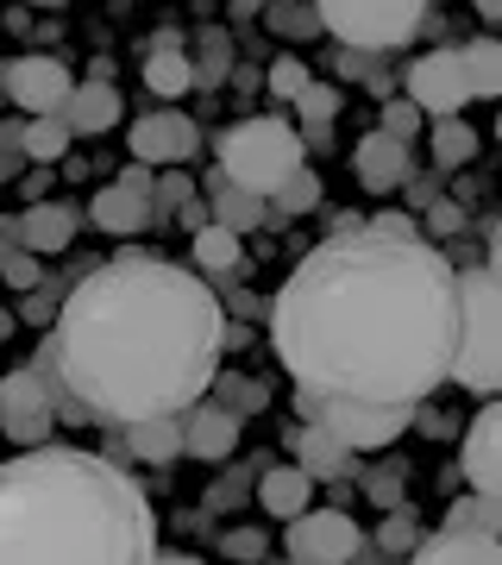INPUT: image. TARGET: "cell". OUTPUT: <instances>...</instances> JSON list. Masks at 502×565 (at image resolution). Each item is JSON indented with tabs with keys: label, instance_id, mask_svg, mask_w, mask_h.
<instances>
[{
	"label": "cell",
	"instance_id": "6da1fadb",
	"mask_svg": "<svg viewBox=\"0 0 502 565\" xmlns=\"http://www.w3.org/2000/svg\"><path fill=\"white\" fill-rule=\"evenodd\" d=\"M464 289L427 239L345 221L270 302V345L308 396L421 408L459 371Z\"/></svg>",
	"mask_w": 502,
	"mask_h": 565
},
{
	"label": "cell",
	"instance_id": "ab89813d",
	"mask_svg": "<svg viewBox=\"0 0 502 565\" xmlns=\"http://www.w3.org/2000/svg\"><path fill=\"white\" fill-rule=\"evenodd\" d=\"M51 302H57V296H32V302H25V321H51Z\"/></svg>",
	"mask_w": 502,
	"mask_h": 565
},
{
	"label": "cell",
	"instance_id": "484cf974",
	"mask_svg": "<svg viewBox=\"0 0 502 565\" xmlns=\"http://www.w3.org/2000/svg\"><path fill=\"white\" fill-rule=\"evenodd\" d=\"M446 527L452 534H496L502 541V497H483V490L459 497V503L446 509Z\"/></svg>",
	"mask_w": 502,
	"mask_h": 565
},
{
	"label": "cell",
	"instance_id": "ee69618b",
	"mask_svg": "<svg viewBox=\"0 0 502 565\" xmlns=\"http://www.w3.org/2000/svg\"><path fill=\"white\" fill-rule=\"evenodd\" d=\"M478 13L483 20H502V0H478Z\"/></svg>",
	"mask_w": 502,
	"mask_h": 565
},
{
	"label": "cell",
	"instance_id": "b9f144b4",
	"mask_svg": "<svg viewBox=\"0 0 502 565\" xmlns=\"http://www.w3.org/2000/svg\"><path fill=\"white\" fill-rule=\"evenodd\" d=\"M44 182H51V177H44V170H39V177H20V189H25V202H44Z\"/></svg>",
	"mask_w": 502,
	"mask_h": 565
},
{
	"label": "cell",
	"instance_id": "ffe728a7",
	"mask_svg": "<svg viewBox=\"0 0 502 565\" xmlns=\"http://www.w3.org/2000/svg\"><path fill=\"white\" fill-rule=\"evenodd\" d=\"M408 565H502V541L496 534H434V541L415 546Z\"/></svg>",
	"mask_w": 502,
	"mask_h": 565
},
{
	"label": "cell",
	"instance_id": "d4e9b609",
	"mask_svg": "<svg viewBox=\"0 0 502 565\" xmlns=\"http://www.w3.org/2000/svg\"><path fill=\"white\" fill-rule=\"evenodd\" d=\"M70 139H76V132H70V120H63V114H39V120H25L20 151H25L32 163H44V170H51V163L70 151Z\"/></svg>",
	"mask_w": 502,
	"mask_h": 565
},
{
	"label": "cell",
	"instance_id": "8fae6325",
	"mask_svg": "<svg viewBox=\"0 0 502 565\" xmlns=\"http://www.w3.org/2000/svg\"><path fill=\"white\" fill-rule=\"evenodd\" d=\"M151 214H158V177H151L145 163L120 170V177L107 182L95 202H88V221H95L100 233H114V239L145 233V226H151Z\"/></svg>",
	"mask_w": 502,
	"mask_h": 565
},
{
	"label": "cell",
	"instance_id": "7402d4cb",
	"mask_svg": "<svg viewBox=\"0 0 502 565\" xmlns=\"http://www.w3.org/2000/svg\"><path fill=\"white\" fill-rule=\"evenodd\" d=\"M207 207H214V221L233 226V233H252V226L264 221V195L239 189L226 170H214V177H207Z\"/></svg>",
	"mask_w": 502,
	"mask_h": 565
},
{
	"label": "cell",
	"instance_id": "f1b7e54d",
	"mask_svg": "<svg viewBox=\"0 0 502 565\" xmlns=\"http://www.w3.org/2000/svg\"><path fill=\"white\" fill-rule=\"evenodd\" d=\"M195 239V258H201V270H233L239 264V233L233 226H201V233H189Z\"/></svg>",
	"mask_w": 502,
	"mask_h": 565
},
{
	"label": "cell",
	"instance_id": "3957f363",
	"mask_svg": "<svg viewBox=\"0 0 502 565\" xmlns=\"http://www.w3.org/2000/svg\"><path fill=\"white\" fill-rule=\"evenodd\" d=\"M0 565H158V509L114 459L32 446L0 465Z\"/></svg>",
	"mask_w": 502,
	"mask_h": 565
},
{
	"label": "cell",
	"instance_id": "d590c367",
	"mask_svg": "<svg viewBox=\"0 0 502 565\" xmlns=\"http://www.w3.org/2000/svg\"><path fill=\"white\" fill-rule=\"evenodd\" d=\"M383 546H389V553H408V546H415V515H408V509L383 522Z\"/></svg>",
	"mask_w": 502,
	"mask_h": 565
},
{
	"label": "cell",
	"instance_id": "8992f818",
	"mask_svg": "<svg viewBox=\"0 0 502 565\" xmlns=\"http://www.w3.org/2000/svg\"><path fill=\"white\" fill-rule=\"evenodd\" d=\"M296 408H301V422L327 427L352 452H383L415 422V403H352V396H308V390H296Z\"/></svg>",
	"mask_w": 502,
	"mask_h": 565
},
{
	"label": "cell",
	"instance_id": "2e32d148",
	"mask_svg": "<svg viewBox=\"0 0 502 565\" xmlns=\"http://www.w3.org/2000/svg\"><path fill=\"white\" fill-rule=\"evenodd\" d=\"M233 446H239V415H226L214 396L182 415V452L189 459H233Z\"/></svg>",
	"mask_w": 502,
	"mask_h": 565
},
{
	"label": "cell",
	"instance_id": "7c38bea8",
	"mask_svg": "<svg viewBox=\"0 0 502 565\" xmlns=\"http://www.w3.org/2000/svg\"><path fill=\"white\" fill-rule=\"evenodd\" d=\"M0 95L39 120V114H63V107H70L76 76H70L57 57H20V63H0Z\"/></svg>",
	"mask_w": 502,
	"mask_h": 565
},
{
	"label": "cell",
	"instance_id": "e0dca14e",
	"mask_svg": "<svg viewBox=\"0 0 502 565\" xmlns=\"http://www.w3.org/2000/svg\"><path fill=\"white\" fill-rule=\"evenodd\" d=\"M120 88H114V82L100 76H88V82H76V95H70V107H63V120H70V132H76V139H95V132H114V126H120Z\"/></svg>",
	"mask_w": 502,
	"mask_h": 565
},
{
	"label": "cell",
	"instance_id": "c3c4849f",
	"mask_svg": "<svg viewBox=\"0 0 502 565\" xmlns=\"http://www.w3.org/2000/svg\"><path fill=\"white\" fill-rule=\"evenodd\" d=\"M496 132H502V120H496Z\"/></svg>",
	"mask_w": 502,
	"mask_h": 565
},
{
	"label": "cell",
	"instance_id": "60d3db41",
	"mask_svg": "<svg viewBox=\"0 0 502 565\" xmlns=\"http://www.w3.org/2000/svg\"><path fill=\"white\" fill-rule=\"evenodd\" d=\"M396 484H402V478H389V471H383V478H371V490H377V503H396Z\"/></svg>",
	"mask_w": 502,
	"mask_h": 565
},
{
	"label": "cell",
	"instance_id": "ac0fdd59",
	"mask_svg": "<svg viewBox=\"0 0 502 565\" xmlns=\"http://www.w3.org/2000/svg\"><path fill=\"white\" fill-rule=\"evenodd\" d=\"M314 490H321V478H314L308 465H270V471L258 478V503H264V515L296 522V515L314 509Z\"/></svg>",
	"mask_w": 502,
	"mask_h": 565
},
{
	"label": "cell",
	"instance_id": "5bb4252c",
	"mask_svg": "<svg viewBox=\"0 0 502 565\" xmlns=\"http://www.w3.org/2000/svg\"><path fill=\"white\" fill-rule=\"evenodd\" d=\"M464 478L483 497H502V396L478 408V422L464 427Z\"/></svg>",
	"mask_w": 502,
	"mask_h": 565
},
{
	"label": "cell",
	"instance_id": "74e56055",
	"mask_svg": "<svg viewBox=\"0 0 502 565\" xmlns=\"http://www.w3.org/2000/svg\"><path fill=\"white\" fill-rule=\"evenodd\" d=\"M226 553H239V559H258V534H226Z\"/></svg>",
	"mask_w": 502,
	"mask_h": 565
},
{
	"label": "cell",
	"instance_id": "f546056e",
	"mask_svg": "<svg viewBox=\"0 0 502 565\" xmlns=\"http://www.w3.org/2000/svg\"><path fill=\"white\" fill-rule=\"evenodd\" d=\"M214 403L226 408V415H258L264 403H270V390L258 384V377H214Z\"/></svg>",
	"mask_w": 502,
	"mask_h": 565
},
{
	"label": "cell",
	"instance_id": "e575fe53",
	"mask_svg": "<svg viewBox=\"0 0 502 565\" xmlns=\"http://www.w3.org/2000/svg\"><path fill=\"white\" fill-rule=\"evenodd\" d=\"M301 114H308V120H333V107H340V95H333V88H321V82H308V95H301Z\"/></svg>",
	"mask_w": 502,
	"mask_h": 565
},
{
	"label": "cell",
	"instance_id": "30bf717a",
	"mask_svg": "<svg viewBox=\"0 0 502 565\" xmlns=\"http://www.w3.org/2000/svg\"><path fill=\"white\" fill-rule=\"evenodd\" d=\"M408 102L434 114V120H452L464 107L478 102V88H471V70H464V51H427L415 57L408 70Z\"/></svg>",
	"mask_w": 502,
	"mask_h": 565
},
{
	"label": "cell",
	"instance_id": "ba28073f",
	"mask_svg": "<svg viewBox=\"0 0 502 565\" xmlns=\"http://www.w3.org/2000/svg\"><path fill=\"white\" fill-rule=\"evenodd\" d=\"M0 434L25 452L51 446V434H57V377L44 364H25V371L0 377Z\"/></svg>",
	"mask_w": 502,
	"mask_h": 565
},
{
	"label": "cell",
	"instance_id": "d6986e66",
	"mask_svg": "<svg viewBox=\"0 0 502 565\" xmlns=\"http://www.w3.org/2000/svg\"><path fill=\"white\" fill-rule=\"evenodd\" d=\"M76 226H82V214L70 202H32L20 214V245L39 252V258H57V252H70Z\"/></svg>",
	"mask_w": 502,
	"mask_h": 565
},
{
	"label": "cell",
	"instance_id": "7bdbcfd3",
	"mask_svg": "<svg viewBox=\"0 0 502 565\" xmlns=\"http://www.w3.org/2000/svg\"><path fill=\"white\" fill-rule=\"evenodd\" d=\"M490 270H496V277H502V221L490 226Z\"/></svg>",
	"mask_w": 502,
	"mask_h": 565
},
{
	"label": "cell",
	"instance_id": "8d00e7d4",
	"mask_svg": "<svg viewBox=\"0 0 502 565\" xmlns=\"http://www.w3.org/2000/svg\"><path fill=\"white\" fill-rule=\"evenodd\" d=\"M195 202V182L189 177H158V207H182Z\"/></svg>",
	"mask_w": 502,
	"mask_h": 565
},
{
	"label": "cell",
	"instance_id": "83f0119b",
	"mask_svg": "<svg viewBox=\"0 0 502 565\" xmlns=\"http://www.w3.org/2000/svg\"><path fill=\"white\" fill-rule=\"evenodd\" d=\"M471 158H478V126H464L459 114L434 126V163H440V170H452V163H471Z\"/></svg>",
	"mask_w": 502,
	"mask_h": 565
},
{
	"label": "cell",
	"instance_id": "7dc6e473",
	"mask_svg": "<svg viewBox=\"0 0 502 565\" xmlns=\"http://www.w3.org/2000/svg\"><path fill=\"white\" fill-rule=\"evenodd\" d=\"M25 7H63V0H25Z\"/></svg>",
	"mask_w": 502,
	"mask_h": 565
},
{
	"label": "cell",
	"instance_id": "f35d334b",
	"mask_svg": "<svg viewBox=\"0 0 502 565\" xmlns=\"http://www.w3.org/2000/svg\"><path fill=\"white\" fill-rule=\"evenodd\" d=\"M13 245H20V221H0V264L13 258Z\"/></svg>",
	"mask_w": 502,
	"mask_h": 565
},
{
	"label": "cell",
	"instance_id": "836d02e7",
	"mask_svg": "<svg viewBox=\"0 0 502 565\" xmlns=\"http://www.w3.org/2000/svg\"><path fill=\"white\" fill-rule=\"evenodd\" d=\"M0 277L13 282V289H39V252H25V245H20L13 258L0 264Z\"/></svg>",
	"mask_w": 502,
	"mask_h": 565
},
{
	"label": "cell",
	"instance_id": "44dd1931",
	"mask_svg": "<svg viewBox=\"0 0 502 565\" xmlns=\"http://www.w3.org/2000/svg\"><path fill=\"white\" fill-rule=\"evenodd\" d=\"M289 452H296V465H308L314 478H345V471H352V446H340L314 422H301L296 434H289Z\"/></svg>",
	"mask_w": 502,
	"mask_h": 565
},
{
	"label": "cell",
	"instance_id": "4dcf8cb0",
	"mask_svg": "<svg viewBox=\"0 0 502 565\" xmlns=\"http://www.w3.org/2000/svg\"><path fill=\"white\" fill-rule=\"evenodd\" d=\"M277 207L282 214H308V207H321V177H314V170H296V177L282 182Z\"/></svg>",
	"mask_w": 502,
	"mask_h": 565
},
{
	"label": "cell",
	"instance_id": "bcb514c9",
	"mask_svg": "<svg viewBox=\"0 0 502 565\" xmlns=\"http://www.w3.org/2000/svg\"><path fill=\"white\" fill-rule=\"evenodd\" d=\"M158 565H201V559H189V553H170V559H158Z\"/></svg>",
	"mask_w": 502,
	"mask_h": 565
},
{
	"label": "cell",
	"instance_id": "9c48e42d",
	"mask_svg": "<svg viewBox=\"0 0 502 565\" xmlns=\"http://www.w3.org/2000/svg\"><path fill=\"white\" fill-rule=\"evenodd\" d=\"M282 546H289V565H352L364 546V527L345 509H308L289 522Z\"/></svg>",
	"mask_w": 502,
	"mask_h": 565
},
{
	"label": "cell",
	"instance_id": "277c9868",
	"mask_svg": "<svg viewBox=\"0 0 502 565\" xmlns=\"http://www.w3.org/2000/svg\"><path fill=\"white\" fill-rule=\"evenodd\" d=\"M221 170L239 182V189H252V195H264V202H277L282 182L296 177V170H308V163H301V132L282 120V114L239 120L221 139Z\"/></svg>",
	"mask_w": 502,
	"mask_h": 565
},
{
	"label": "cell",
	"instance_id": "52a82bcc",
	"mask_svg": "<svg viewBox=\"0 0 502 565\" xmlns=\"http://www.w3.org/2000/svg\"><path fill=\"white\" fill-rule=\"evenodd\" d=\"M321 25L352 51H396L421 32L427 0H314Z\"/></svg>",
	"mask_w": 502,
	"mask_h": 565
},
{
	"label": "cell",
	"instance_id": "4316f807",
	"mask_svg": "<svg viewBox=\"0 0 502 565\" xmlns=\"http://www.w3.org/2000/svg\"><path fill=\"white\" fill-rule=\"evenodd\" d=\"M464 70H471L478 102H502V39H471L464 44Z\"/></svg>",
	"mask_w": 502,
	"mask_h": 565
},
{
	"label": "cell",
	"instance_id": "603a6c76",
	"mask_svg": "<svg viewBox=\"0 0 502 565\" xmlns=\"http://www.w3.org/2000/svg\"><path fill=\"white\" fill-rule=\"evenodd\" d=\"M145 88H151V95H163V102H177V95H189V88H195V63L177 51V39H163L158 51H145Z\"/></svg>",
	"mask_w": 502,
	"mask_h": 565
},
{
	"label": "cell",
	"instance_id": "cb8c5ba5",
	"mask_svg": "<svg viewBox=\"0 0 502 565\" xmlns=\"http://www.w3.org/2000/svg\"><path fill=\"white\" fill-rule=\"evenodd\" d=\"M126 452L151 465L182 459V415H163V422H132L126 427Z\"/></svg>",
	"mask_w": 502,
	"mask_h": 565
},
{
	"label": "cell",
	"instance_id": "7a4b0ae2",
	"mask_svg": "<svg viewBox=\"0 0 502 565\" xmlns=\"http://www.w3.org/2000/svg\"><path fill=\"white\" fill-rule=\"evenodd\" d=\"M226 333L221 296L195 270L120 252L63 296L39 364L95 422L132 427L207 403Z\"/></svg>",
	"mask_w": 502,
	"mask_h": 565
},
{
	"label": "cell",
	"instance_id": "5b68a950",
	"mask_svg": "<svg viewBox=\"0 0 502 565\" xmlns=\"http://www.w3.org/2000/svg\"><path fill=\"white\" fill-rule=\"evenodd\" d=\"M459 289H464V340L452 384L478 390V396H502V277L490 264L459 270Z\"/></svg>",
	"mask_w": 502,
	"mask_h": 565
},
{
	"label": "cell",
	"instance_id": "d6a6232c",
	"mask_svg": "<svg viewBox=\"0 0 502 565\" xmlns=\"http://www.w3.org/2000/svg\"><path fill=\"white\" fill-rule=\"evenodd\" d=\"M270 88H277L282 102H301V95H308V70H301L296 57H282L277 70H270Z\"/></svg>",
	"mask_w": 502,
	"mask_h": 565
},
{
	"label": "cell",
	"instance_id": "9a60e30c",
	"mask_svg": "<svg viewBox=\"0 0 502 565\" xmlns=\"http://www.w3.org/2000/svg\"><path fill=\"white\" fill-rule=\"evenodd\" d=\"M352 163H359V182L371 189V195H389V189H402V182H415V158H408V145L389 139L383 126L359 139Z\"/></svg>",
	"mask_w": 502,
	"mask_h": 565
},
{
	"label": "cell",
	"instance_id": "4fadbf2b",
	"mask_svg": "<svg viewBox=\"0 0 502 565\" xmlns=\"http://www.w3.org/2000/svg\"><path fill=\"white\" fill-rule=\"evenodd\" d=\"M132 158L139 163H182V158H195V120L189 114H177V107H163V114H145V120H132Z\"/></svg>",
	"mask_w": 502,
	"mask_h": 565
},
{
	"label": "cell",
	"instance_id": "f6af8a7d",
	"mask_svg": "<svg viewBox=\"0 0 502 565\" xmlns=\"http://www.w3.org/2000/svg\"><path fill=\"white\" fill-rule=\"evenodd\" d=\"M13 340V315H7V308H0V345Z\"/></svg>",
	"mask_w": 502,
	"mask_h": 565
},
{
	"label": "cell",
	"instance_id": "1f68e13d",
	"mask_svg": "<svg viewBox=\"0 0 502 565\" xmlns=\"http://www.w3.org/2000/svg\"><path fill=\"white\" fill-rule=\"evenodd\" d=\"M383 132L408 145L415 132H421V107H415V102H383Z\"/></svg>",
	"mask_w": 502,
	"mask_h": 565
}]
</instances>
